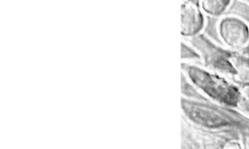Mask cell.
<instances>
[{
	"label": "cell",
	"instance_id": "obj_6",
	"mask_svg": "<svg viewBox=\"0 0 249 149\" xmlns=\"http://www.w3.org/2000/svg\"><path fill=\"white\" fill-rule=\"evenodd\" d=\"M231 61L235 70V78L239 81L249 79V46L241 49L231 50Z\"/></svg>",
	"mask_w": 249,
	"mask_h": 149
},
{
	"label": "cell",
	"instance_id": "obj_8",
	"mask_svg": "<svg viewBox=\"0 0 249 149\" xmlns=\"http://www.w3.org/2000/svg\"><path fill=\"white\" fill-rule=\"evenodd\" d=\"M235 109L249 118V81L238 85V96Z\"/></svg>",
	"mask_w": 249,
	"mask_h": 149
},
{
	"label": "cell",
	"instance_id": "obj_9",
	"mask_svg": "<svg viewBox=\"0 0 249 149\" xmlns=\"http://www.w3.org/2000/svg\"><path fill=\"white\" fill-rule=\"evenodd\" d=\"M181 57L188 62L201 61L199 53L189 42H185L184 40L181 42Z\"/></svg>",
	"mask_w": 249,
	"mask_h": 149
},
{
	"label": "cell",
	"instance_id": "obj_14",
	"mask_svg": "<svg viewBox=\"0 0 249 149\" xmlns=\"http://www.w3.org/2000/svg\"><path fill=\"white\" fill-rule=\"evenodd\" d=\"M248 46H249V44H248Z\"/></svg>",
	"mask_w": 249,
	"mask_h": 149
},
{
	"label": "cell",
	"instance_id": "obj_5",
	"mask_svg": "<svg viewBox=\"0 0 249 149\" xmlns=\"http://www.w3.org/2000/svg\"><path fill=\"white\" fill-rule=\"evenodd\" d=\"M205 27V16L197 4L188 0L181 3V35L187 39L202 32Z\"/></svg>",
	"mask_w": 249,
	"mask_h": 149
},
{
	"label": "cell",
	"instance_id": "obj_7",
	"mask_svg": "<svg viewBox=\"0 0 249 149\" xmlns=\"http://www.w3.org/2000/svg\"><path fill=\"white\" fill-rule=\"evenodd\" d=\"M231 0H199L198 6L204 15L219 18L228 10Z\"/></svg>",
	"mask_w": 249,
	"mask_h": 149
},
{
	"label": "cell",
	"instance_id": "obj_1",
	"mask_svg": "<svg viewBox=\"0 0 249 149\" xmlns=\"http://www.w3.org/2000/svg\"><path fill=\"white\" fill-rule=\"evenodd\" d=\"M181 108L188 123L203 130H249V118L231 107L182 95Z\"/></svg>",
	"mask_w": 249,
	"mask_h": 149
},
{
	"label": "cell",
	"instance_id": "obj_10",
	"mask_svg": "<svg viewBox=\"0 0 249 149\" xmlns=\"http://www.w3.org/2000/svg\"><path fill=\"white\" fill-rule=\"evenodd\" d=\"M242 147H243V144L240 141L231 139V140H228L225 143L223 148H242Z\"/></svg>",
	"mask_w": 249,
	"mask_h": 149
},
{
	"label": "cell",
	"instance_id": "obj_12",
	"mask_svg": "<svg viewBox=\"0 0 249 149\" xmlns=\"http://www.w3.org/2000/svg\"><path fill=\"white\" fill-rule=\"evenodd\" d=\"M188 1H191V2H193V3L198 5V1H199V0H188Z\"/></svg>",
	"mask_w": 249,
	"mask_h": 149
},
{
	"label": "cell",
	"instance_id": "obj_2",
	"mask_svg": "<svg viewBox=\"0 0 249 149\" xmlns=\"http://www.w3.org/2000/svg\"><path fill=\"white\" fill-rule=\"evenodd\" d=\"M182 73L203 96L218 104L235 109L238 86L226 76L190 62H182Z\"/></svg>",
	"mask_w": 249,
	"mask_h": 149
},
{
	"label": "cell",
	"instance_id": "obj_11",
	"mask_svg": "<svg viewBox=\"0 0 249 149\" xmlns=\"http://www.w3.org/2000/svg\"><path fill=\"white\" fill-rule=\"evenodd\" d=\"M243 146L249 148V133H245L243 135Z\"/></svg>",
	"mask_w": 249,
	"mask_h": 149
},
{
	"label": "cell",
	"instance_id": "obj_4",
	"mask_svg": "<svg viewBox=\"0 0 249 149\" xmlns=\"http://www.w3.org/2000/svg\"><path fill=\"white\" fill-rule=\"evenodd\" d=\"M216 30L221 42L229 50L235 51L249 44V25L239 17H221Z\"/></svg>",
	"mask_w": 249,
	"mask_h": 149
},
{
	"label": "cell",
	"instance_id": "obj_3",
	"mask_svg": "<svg viewBox=\"0 0 249 149\" xmlns=\"http://www.w3.org/2000/svg\"><path fill=\"white\" fill-rule=\"evenodd\" d=\"M189 43L199 53L205 68L235 78V70L231 61V50L216 45L202 33L190 38Z\"/></svg>",
	"mask_w": 249,
	"mask_h": 149
},
{
	"label": "cell",
	"instance_id": "obj_13",
	"mask_svg": "<svg viewBox=\"0 0 249 149\" xmlns=\"http://www.w3.org/2000/svg\"><path fill=\"white\" fill-rule=\"evenodd\" d=\"M239 1H243V2H247V3H249V0H239Z\"/></svg>",
	"mask_w": 249,
	"mask_h": 149
}]
</instances>
